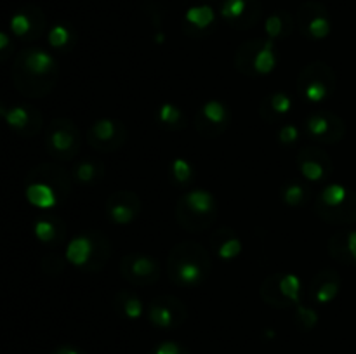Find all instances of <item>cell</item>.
<instances>
[{"label":"cell","mask_w":356,"mask_h":354,"mask_svg":"<svg viewBox=\"0 0 356 354\" xmlns=\"http://www.w3.org/2000/svg\"><path fill=\"white\" fill-rule=\"evenodd\" d=\"M113 305L115 312H117L120 318L125 319H138L143 316V302L141 298L138 297L132 292H118L117 295L113 297Z\"/></svg>","instance_id":"28"},{"label":"cell","mask_w":356,"mask_h":354,"mask_svg":"<svg viewBox=\"0 0 356 354\" xmlns=\"http://www.w3.org/2000/svg\"><path fill=\"white\" fill-rule=\"evenodd\" d=\"M315 212L322 221L334 226H350L356 222V193L343 184L323 187L315 200Z\"/></svg>","instance_id":"5"},{"label":"cell","mask_w":356,"mask_h":354,"mask_svg":"<svg viewBox=\"0 0 356 354\" xmlns=\"http://www.w3.org/2000/svg\"><path fill=\"white\" fill-rule=\"evenodd\" d=\"M277 66V51L275 42L270 38H252L236 49L235 68L242 75L257 76L273 71Z\"/></svg>","instance_id":"7"},{"label":"cell","mask_w":356,"mask_h":354,"mask_svg":"<svg viewBox=\"0 0 356 354\" xmlns=\"http://www.w3.org/2000/svg\"><path fill=\"white\" fill-rule=\"evenodd\" d=\"M176 219L181 228H184L186 231H205L218 219L216 198L205 189L188 191L177 200Z\"/></svg>","instance_id":"4"},{"label":"cell","mask_w":356,"mask_h":354,"mask_svg":"<svg viewBox=\"0 0 356 354\" xmlns=\"http://www.w3.org/2000/svg\"><path fill=\"white\" fill-rule=\"evenodd\" d=\"M73 40H75V35H73V31L70 30V26H66V24H56V26L51 28V31H49V44L54 49L65 51V49L70 47V44H72Z\"/></svg>","instance_id":"33"},{"label":"cell","mask_w":356,"mask_h":354,"mask_svg":"<svg viewBox=\"0 0 356 354\" xmlns=\"http://www.w3.org/2000/svg\"><path fill=\"white\" fill-rule=\"evenodd\" d=\"M292 110V99L289 94L285 92H273L270 96H266L261 103V117L264 118L270 124H275V121H280L289 111Z\"/></svg>","instance_id":"26"},{"label":"cell","mask_w":356,"mask_h":354,"mask_svg":"<svg viewBox=\"0 0 356 354\" xmlns=\"http://www.w3.org/2000/svg\"><path fill=\"white\" fill-rule=\"evenodd\" d=\"M141 214V198L134 191H115L106 200V215L115 224H131Z\"/></svg>","instance_id":"20"},{"label":"cell","mask_w":356,"mask_h":354,"mask_svg":"<svg viewBox=\"0 0 356 354\" xmlns=\"http://www.w3.org/2000/svg\"><path fill=\"white\" fill-rule=\"evenodd\" d=\"M221 16L229 26L247 30L261 19L263 6L259 0H222Z\"/></svg>","instance_id":"18"},{"label":"cell","mask_w":356,"mask_h":354,"mask_svg":"<svg viewBox=\"0 0 356 354\" xmlns=\"http://www.w3.org/2000/svg\"><path fill=\"white\" fill-rule=\"evenodd\" d=\"M14 45H13V40H10L9 35L6 33V31H0V62L6 61L7 58L10 56V52H13Z\"/></svg>","instance_id":"38"},{"label":"cell","mask_w":356,"mask_h":354,"mask_svg":"<svg viewBox=\"0 0 356 354\" xmlns=\"http://www.w3.org/2000/svg\"><path fill=\"white\" fill-rule=\"evenodd\" d=\"M211 248L219 259L229 262V260L238 257V253L242 252V242L236 236L235 229L222 226V228H219L218 231L211 235Z\"/></svg>","instance_id":"23"},{"label":"cell","mask_w":356,"mask_h":354,"mask_svg":"<svg viewBox=\"0 0 356 354\" xmlns=\"http://www.w3.org/2000/svg\"><path fill=\"white\" fill-rule=\"evenodd\" d=\"M261 297L268 305L277 309H287L299 305L301 298V281L296 274H270L261 285Z\"/></svg>","instance_id":"10"},{"label":"cell","mask_w":356,"mask_h":354,"mask_svg":"<svg viewBox=\"0 0 356 354\" xmlns=\"http://www.w3.org/2000/svg\"><path fill=\"white\" fill-rule=\"evenodd\" d=\"M341 290V278L334 269H322L309 283V298L315 304L325 305L337 297Z\"/></svg>","instance_id":"22"},{"label":"cell","mask_w":356,"mask_h":354,"mask_svg":"<svg viewBox=\"0 0 356 354\" xmlns=\"http://www.w3.org/2000/svg\"><path fill=\"white\" fill-rule=\"evenodd\" d=\"M9 26L14 37L31 42L42 37L45 26H47V19H45V14L40 7L26 6L10 17Z\"/></svg>","instance_id":"19"},{"label":"cell","mask_w":356,"mask_h":354,"mask_svg":"<svg viewBox=\"0 0 356 354\" xmlns=\"http://www.w3.org/2000/svg\"><path fill=\"white\" fill-rule=\"evenodd\" d=\"M232 121V113L225 103L218 99H211L198 108L195 115L193 125L204 137H218L226 132Z\"/></svg>","instance_id":"16"},{"label":"cell","mask_w":356,"mask_h":354,"mask_svg":"<svg viewBox=\"0 0 356 354\" xmlns=\"http://www.w3.org/2000/svg\"><path fill=\"white\" fill-rule=\"evenodd\" d=\"M296 21L287 10H277L264 21V30H266V38L270 40H280L287 38L294 31Z\"/></svg>","instance_id":"27"},{"label":"cell","mask_w":356,"mask_h":354,"mask_svg":"<svg viewBox=\"0 0 356 354\" xmlns=\"http://www.w3.org/2000/svg\"><path fill=\"white\" fill-rule=\"evenodd\" d=\"M146 314L155 328L174 330L186 321L188 309L183 301L174 295H159L148 304Z\"/></svg>","instance_id":"12"},{"label":"cell","mask_w":356,"mask_h":354,"mask_svg":"<svg viewBox=\"0 0 356 354\" xmlns=\"http://www.w3.org/2000/svg\"><path fill=\"white\" fill-rule=\"evenodd\" d=\"M329 252L343 264H356V231L336 233L329 239Z\"/></svg>","instance_id":"25"},{"label":"cell","mask_w":356,"mask_h":354,"mask_svg":"<svg viewBox=\"0 0 356 354\" xmlns=\"http://www.w3.org/2000/svg\"><path fill=\"white\" fill-rule=\"evenodd\" d=\"M156 120L162 127L169 128V130H179V128L186 127V118H184L183 111L176 106V104H162L156 115Z\"/></svg>","instance_id":"32"},{"label":"cell","mask_w":356,"mask_h":354,"mask_svg":"<svg viewBox=\"0 0 356 354\" xmlns=\"http://www.w3.org/2000/svg\"><path fill=\"white\" fill-rule=\"evenodd\" d=\"M337 78L334 69L327 62L315 61L301 69L296 82L298 94L308 103L318 104L329 99L336 92Z\"/></svg>","instance_id":"8"},{"label":"cell","mask_w":356,"mask_h":354,"mask_svg":"<svg viewBox=\"0 0 356 354\" xmlns=\"http://www.w3.org/2000/svg\"><path fill=\"white\" fill-rule=\"evenodd\" d=\"M118 269L124 280L134 287H148V285L159 281L162 274V267L155 257L145 255V253H129L118 264Z\"/></svg>","instance_id":"14"},{"label":"cell","mask_w":356,"mask_h":354,"mask_svg":"<svg viewBox=\"0 0 356 354\" xmlns=\"http://www.w3.org/2000/svg\"><path fill=\"white\" fill-rule=\"evenodd\" d=\"M148 354H190V351L176 340H165V342L156 344Z\"/></svg>","instance_id":"36"},{"label":"cell","mask_w":356,"mask_h":354,"mask_svg":"<svg viewBox=\"0 0 356 354\" xmlns=\"http://www.w3.org/2000/svg\"><path fill=\"white\" fill-rule=\"evenodd\" d=\"M214 10L211 6H197L188 9L186 16H184V31L190 37L202 33H211L212 26H214Z\"/></svg>","instance_id":"24"},{"label":"cell","mask_w":356,"mask_h":354,"mask_svg":"<svg viewBox=\"0 0 356 354\" xmlns=\"http://www.w3.org/2000/svg\"><path fill=\"white\" fill-rule=\"evenodd\" d=\"M82 134L75 121L68 118L52 120L45 132V148L56 162H70L80 153Z\"/></svg>","instance_id":"9"},{"label":"cell","mask_w":356,"mask_h":354,"mask_svg":"<svg viewBox=\"0 0 356 354\" xmlns=\"http://www.w3.org/2000/svg\"><path fill=\"white\" fill-rule=\"evenodd\" d=\"M296 321L302 330H312L313 326L318 323V314L313 309L305 307V305H298V312H296Z\"/></svg>","instance_id":"35"},{"label":"cell","mask_w":356,"mask_h":354,"mask_svg":"<svg viewBox=\"0 0 356 354\" xmlns=\"http://www.w3.org/2000/svg\"><path fill=\"white\" fill-rule=\"evenodd\" d=\"M111 255L110 239L101 231H87L68 243L66 259L83 271H101Z\"/></svg>","instance_id":"6"},{"label":"cell","mask_w":356,"mask_h":354,"mask_svg":"<svg viewBox=\"0 0 356 354\" xmlns=\"http://www.w3.org/2000/svg\"><path fill=\"white\" fill-rule=\"evenodd\" d=\"M72 189L68 172L58 163L37 165L28 174L26 200L33 207L51 208L65 200Z\"/></svg>","instance_id":"3"},{"label":"cell","mask_w":356,"mask_h":354,"mask_svg":"<svg viewBox=\"0 0 356 354\" xmlns=\"http://www.w3.org/2000/svg\"><path fill=\"white\" fill-rule=\"evenodd\" d=\"M212 269L207 248L198 242H181L167 257V276L181 288H195L204 283Z\"/></svg>","instance_id":"2"},{"label":"cell","mask_w":356,"mask_h":354,"mask_svg":"<svg viewBox=\"0 0 356 354\" xmlns=\"http://www.w3.org/2000/svg\"><path fill=\"white\" fill-rule=\"evenodd\" d=\"M305 132L320 144H336L346 135V124L332 111L315 110L305 118Z\"/></svg>","instance_id":"11"},{"label":"cell","mask_w":356,"mask_h":354,"mask_svg":"<svg viewBox=\"0 0 356 354\" xmlns=\"http://www.w3.org/2000/svg\"><path fill=\"white\" fill-rule=\"evenodd\" d=\"M170 176H172L174 183L177 184H186L190 183L191 177H193V169H191L190 163L183 158L174 160L172 167H170Z\"/></svg>","instance_id":"34"},{"label":"cell","mask_w":356,"mask_h":354,"mask_svg":"<svg viewBox=\"0 0 356 354\" xmlns=\"http://www.w3.org/2000/svg\"><path fill=\"white\" fill-rule=\"evenodd\" d=\"M0 118L19 135H37L42 127V115L31 106L7 108L0 103Z\"/></svg>","instance_id":"21"},{"label":"cell","mask_w":356,"mask_h":354,"mask_svg":"<svg viewBox=\"0 0 356 354\" xmlns=\"http://www.w3.org/2000/svg\"><path fill=\"white\" fill-rule=\"evenodd\" d=\"M33 231L37 239H40L42 243H49V245H58L65 238V224L54 217L38 221L35 224Z\"/></svg>","instance_id":"29"},{"label":"cell","mask_w":356,"mask_h":354,"mask_svg":"<svg viewBox=\"0 0 356 354\" xmlns=\"http://www.w3.org/2000/svg\"><path fill=\"white\" fill-rule=\"evenodd\" d=\"M86 139L90 148L97 151H117L127 139V128L122 121L113 120V118H99L90 125Z\"/></svg>","instance_id":"15"},{"label":"cell","mask_w":356,"mask_h":354,"mask_svg":"<svg viewBox=\"0 0 356 354\" xmlns=\"http://www.w3.org/2000/svg\"><path fill=\"white\" fill-rule=\"evenodd\" d=\"M104 165L96 160H83L73 167V179L80 184H94L103 179Z\"/></svg>","instance_id":"30"},{"label":"cell","mask_w":356,"mask_h":354,"mask_svg":"<svg viewBox=\"0 0 356 354\" xmlns=\"http://www.w3.org/2000/svg\"><path fill=\"white\" fill-rule=\"evenodd\" d=\"M298 137L299 130L294 125H284V127L280 128V132H278V139H280V142H284V144H292V142L298 141Z\"/></svg>","instance_id":"37"},{"label":"cell","mask_w":356,"mask_h":354,"mask_svg":"<svg viewBox=\"0 0 356 354\" xmlns=\"http://www.w3.org/2000/svg\"><path fill=\"white\" fill-rule=\"evenodd\" d=\"M282 200L289 205V207H302L308 205L312 200V189L306 184L301 183H289L282 187L280 191Z\"/></svg>","instance_id":"31"},{"label":"cell","mask_w":356,"mask_h":354,"mask_svg":"<svg viewBox=\"0 0 356 354\" xmlns=\"http://www.w3.org/2000/svg\"><path fill=\"white\" fill-rule=\"evenodd\" d=\"M58 75V61L44 49H24L14 59L13 82L16 89L24 96H47L54 89Z\"/></svg>","instance_id":"1"},{"label":"cell","mask_w":356,"mask_h":354,"mask_svg":"<svg viewBox=\"0 0 356 354\" xmlns=\"http://www.w3.org/2000/svg\"><path fill=\"white\" fill-rule=\"evenodd\" d=\"M299 31L309 40H323L332 31L329 10L320 2H305L296 14Z\"/></svg>","instance_id":"13"},{"label":"cell","mask_w":356,"mask_h":354,"mask_svg":"<svg viewBox=\"0 0 356 354\" xmlns=\"http://www.w3.org/2000/svg\"><path fill=\"white\" fill-rule=\"evenodd\" d=\"M49 354H87V353L83 349H80V347H76V346L63 344V346H58L56 349H52Z\"/></svg>","instance_id":"39"},{"label":"cell","mask_w":356,"mask_h":354,"mask_svg":"<svg viewBox=\"0 0 356 354\" xmlns=\"http://www.w3.org/2000/svg\"><path fill=\"white\" fill-rule=\"evenodd\" d=\"M296 163L305 179L312 180V183H320L332 176L334 165L332 158L329 153L323 149L315 148V146H308V148L299 149L298 156H296Z\"/></svg>","instance_id":"17"}]
</instances>
